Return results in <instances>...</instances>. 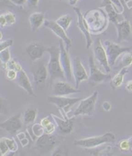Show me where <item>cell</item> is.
<instances>
[{
    "mask_svg": "<svg viewBox=\"0 0 132 156\" xmlns=\"http://www.w3.org/2000/svg\"><path fill=\"white\" fill-rule=\"evenodd\" d=\"M108 15L101 9L89 10L84 15L90 32L99 34L105 30L108 24Z\"/></svg>",
    "mask_w": 132,
    "mask_h": 156,
    "instance_id": "6da1fadb",
    "label": "cell"
},
{
    "mask_svg": "<svg viewBox=\"0 0 132 156\" xmlns=\"http://www.w3.org/2000/svg\"><path fill=\"white\" fill-rule=\"evenodd\" d=\"M46 51L49 54V61L47 65V69L50 79L52 80L56 79H66L60 61L59 46H50L46 49Z\"/></svg>",
    "mask_w": 132,
    "mask_h": 156,
    "instance_id": "7a4b0ae2",
    "label": "cell"
},
{
    "mask_svg": "<svg viewBox=\"0 0 132 156\" xmlns=\"http://www.w3.org/2000/svg\"><path fill=\"white\" fill-rule=\"evenodd\" d=\"M116 141L115 134L112 133H106L103 135L87 137L81 140H75L74 145L85 148H94L106 143H113Z\"/></svg>",
    "mask_w": 132,
    "mask_h": 156,
    "instance_id": "3957f363",
    "label": "cell"
},
{
    "mask_svg": "<svg viewBox=\"0 0 132 156\" xmlns=\"http://www.w3.org/2000/svg\"><path fill=\"white\" fill-rule=\"evenodd\" d=\"M81 98H69L66 97V96H49L47 97L48 102L55 105L59 112H61L63 118L68 117V113L70 111L71 108L75 104L82 100Z\"/></svg>",
    "mask_w": 132,
    "mask_h": 156,
    "instance_id": "277c9868",
    "label": "cell"
},
{
    "mask_svg": "<svg viewBox=\"0 0 132 156\" xmlns=\"http://www.w3.org/2000/svg\"><path fill=\"white\" fill-rule=\"evenodd\" d=\"M98 91H94L90 97L82 99L77 109L73 112L70 118L77 116H91L95 111V104L98 98Z\"/></svg>",
    "mask_w": 132,
    "mask_h": 156,
    "instance_id": "5b68a950",
    "label": "cell"
},
{
    "mask_svg": "<svg viewBox=\"0 0 132 156\" xmlns=\"http://www.w3.org/2000/svg\"><path fill=\"white\" fill-rule=\"evenodd\" d=\"M105 50L107 54L108 59L110 66H115L117 59L121 56L123 53L131 51V47L121 46L119 44L113 43L110 41H105L104 42Z\"/></svg>",
    "mask_w": 132,
    "mask_h": 156,
    "instance_id": "8992f818",
    "label": "cell"
},
{
    "mask_svg": "<svg viewBox=\"0 0 132 156\" xmlns=\"http://www.w3.org/2000/svg\"><path fill=\"white\" fill-rule=\"evenodd\" d=\"M88 64L90 67V75L88 82L90 85L95 86L102 82L110 81L112 79L111 75L108 73H103L96 66L94 60L92 56L89 57Z\"/></svg>",
    "mask_w": 132,
    "mask_h": 156,
    "instance_id": "52a82bcc",
    "label": "cell"
},
{
    "mask_svg": "<svg viewBox=\"0 0 132 156\" xmlns=\"http://www.w3.org/2000/svg\"><path fill=\"white\" fill-rule=\"evenodd\" d=\"M94 55L95 61L103 68L106 73H108L111 71V66L108 62L107 54L105 48L99 38H96L93 42Z\"/></svg>",
    "mask_w": 132,
    "mask_h": 156,
    "instance_id": "ba28073f",
    "label": "cell"
},
{
    "mask_svg": "<svg viewBox=\"0 0 132 156\" xmlns=\"http://www.w3.org/2000/svg\"><path fill=\"white\" fill-rule=\"evenodd\" d=\"M59 46L60 48V61H61L65 78L68 82H71L72 80L73 77L72 63L71 62L68 50L66 48L63 41L61 39L59 41Z\"/></svg>",
    "mask_w": 132,
    "mask_h": 156,
    "instance_id": "9c48e42d",
    "label": "cell"
},
{
    "mask_svg": "<svg viewBox=\"0 0 132 156\" xmlns=\"http://www.w3.org/2000/svg\"><path fill=\"white\" fill-rule=\"evenodd\" d=\"M43 25L45 28L50 30L53 34L60 38V39L63 41L66 48L68 51L72 46V41L68 37L64 30L61 27H60L56 21L53 20H45Z\"/></svg>",
    "mask_w": 132,
    "mask_h": 156,
    "instance_id": "30bf717a",
    "label": "cell"
},
{
    "mask_svg": "<svg viewBox=\"0 0 132 156\" xmlns=\"http://www.w3.org/2000/svg\"><path fill=\"white\" fill-rule=\"evenodd\" d=\"M72 73L75 80V87L77 89L82 82L88 80L89 76L79 57H75L73 60Z\"/></svg>",
    "mask_w": 132,
    "mask_h": 156,
    "instance_id": "8fae6325",
    "label": "cell"
},
{
    "mask_svg": "<svg viewBox=\"0 0 132 156\" xmlns=\"http://www.w3.org/2000/svg\"><path fill=\"white\" fill-rule=\"evenodd\" d=\"M23 118L21 114L14 115L1 123L0 127L10 134H16L23 127Z\"/></svg>",
    "mask_w": 132,
    "mask_h": 156,
    "instance_id": "7c38bea8",
    "label": "cell"
},
{
    "mask_svg": "<svg viewBox=\"0 0 132 156\" xmlns=\"http://www.w3.org/2000/svg\"><path fill=\"white\" fill-rule=\"evenodd\" d=\"M73 9L77 17V27L79 28L82 34L85 36L86 41V47L87 49H89L93 44V41L90 35V32L89 30L86 21L85 20V18H84V16H82L80 9L76 7H74Z\"/></svg>",
    "mask_w": 132,
    "mask_h": 156,
    "instance_id": "4fadbf2b",
    "label": "cell"
},
{
    "mask_svg": "<svg viewBox=\"0 0 132 156\" xmlns=\"http://www.w3.org/2000/svg\"><path fill=\"white\" fill-rule=\"evenodd\" d=\"M52 116L54 119V122L59 130L63 134H71L74 130V118H61L56 115L52 114Z\"/></svg>",
    "mask_w": 132,
    "mask_h": 156,
    "instance_id": "5bb4252c",
    "label": "cell"
},
{
    "mask_svg": "<svg viewBox=\"0 0 132 156\" xmlns=\"http://www.w3.org/2000/svg\"><path fill=\"white\" fill-rule=\"evenodd\" d=\"M101 7H103L110 21L115 24L124 20V17L122 14L119 13L110 0H103Z\"/></svg>",
    "mask_w": 132,
    "mask_h": 156,
    "instance_id": "9a60e30c",
    "label": "cell"
},
{
    "mask_svg": "<svg viewBox=\"0 0 132 156\" xmlns=\"http://www.w3.org/2000/svg\"><path fill=\"white\" fill-rule=\"evenodd\" d=\"M80 92L79 90L72 86L68 82L59 81L53 87V95L55 96H67Z\"/></svg>",
    "mask_w": 132,
    "mask_h": 156,
    "instance_id": "2e32d148",
    "label": "cell"
},
{
    "mask_svg": "<svg viewBox=\"0 0 132 156\" xmlns=\"http://www.w3.org/2000/svg\"><path fill=\"white\" fill-rule=\"evenodd\" d=\"M58 143L57 137L52 134H44L36 140V147L45 151H51Z\"/></svg>",
    "mask_w": 132,
    "mask_h": 156,
    "instance_id": "e0dca14e",
    "label": "cell"
},
{
    "mask_svg": "<svg viewBox=\"0 0 132 156\" xmlns=\"http://www.w3.org/2000/svg\"><path fill=\"white\" fill-rule=\"evenodd\" d=\"M117 32V41L121 43L127 41L131 35V26L128 20H124L115 24Z\"/></svg>",
    "mask_w": 132,
    "mask_h": 156,
    "instance_id": "ac0fdd59",
    "label": "cell"
},
{
    "mask_svg": "<svg viewBox=\"0 0 132 156\" xmlns=\"http://www.w3.org/2000/svg\"><path fill=\"white\" fill-rule=\"evenodd\" d=\"M16 80L18 86L23 90H25L29 95H31L32 97H36V94L34 92L32 83L30 81L26 72L23 69L18 72V75H17Z\"/></svg>",
    "mask_w": 132,
    "mask_h": 156,
    "instance_id": "d6986e66",
    "label": "cell"
},
{
    "mask_svg": "<svg viewBox=\"0 0 132 156\" xmlns=\"http://www.w3.org/2000/svg\"><path fill=\"white\" fill-rule=\"evenodd\" d=\"M46 50L43 46L37 43H32L26 48V51L32 62L36 61L43 57Z\"/></svg>",
    "mask_w": 132,
    "mask_h": 156,
    "instance_id": "ffe728a7",
    "label": "cell"
},
{
    "mask_svg": "<svg viewBox=\"0 0 132 156\" xmlns=\"http://www.w3.org/2000/svg\"><path fill=\"white\" fill-rule=\"evenodd\" d=\"M31 31L34 32L44 25L45 21V14L43 12H34L30 15L28 17Z\"/></svg>",
    "mask_w": 132,
    "mask_h": 156,
    "instance_id": "44dd1931",
    "label": "cell"
},
{
    "mask_svg": "<svg viewBox=\"0 0 132 156\" xmlns=\"http://www.w3.org/2000/svg\"><path fill=\"white\" fill-rule=\"evenodd\" d=\"M32 73L34 81L38 84L44 83L47 79L48 75H49L47 66H46L45 64L39 66L36 69H35L33 71Z\"/></svg>",
    "mask_w": 132,
    "mask_h": 156,
    "instance_id": "7402d4cb",
    "label": "cell"
},
{
    "mask_svg": "<svg viewBox=\"0 0 132 156\" xmlns=\"http://www.w3.org/2000/svg\"><path fill=\"white\" fill-rule=\"evenodd\" d=\"M128 72V68H123L121 69L117 75L113 76V79L110 80V86L112 89H116L121 86L124 79V76Z\"/></svg>",
    "mask_w": 132,
    "mask_h": 156,
    "instance_id": "603a6c76",
    "label": "cell"
},
{
    "mask_svg": "<svg viewBox=\"0 0 132 156\" xmlns=\"http://www.w3.org/2000/svg\"><path fill=\"white\" fill-rule=\"evenodd\" d=\"M38 109L34 107H29L25 110L23 115V121L26 124L33 123L37 118Z\"/></svg>",
    "mask_w": 132,
    "mask_h": 156,
    "instance_id": "cb8c5ba5",
    "label": "cell"
},
{
    "mask_svg": "<svg viewBox=\"0 0 132 156\" xmlns=\"http://www.w3.org/2000/svg\"><path fill=\"white\" fill-rule=\"evenodd\" d=\"M32 133V134H30L31 138L33 141H35L36 139L39 138V137L43 136L45 133V129L41 123H35L33 124L32 126L31 131H28V133Z\"/></svg>",
    "mask_w": 132,
    "mask_h": 156,
    "instance_id": "d4e9b609",
    "label": "cell"
},
{
    "mask_svg": "<svg viewBox=\"0 0 132 156\" xmlns=\"http://www.w3.org/2000/svg\"><path fill=\"white\" fill-rule=\"evenodd\" d=\"M132 64V53L129 52H126L121 55V58L120 59L119 62L117 65V68H129Z\"/></svg>",
    "mask_w": 132,
    "mask_h": 156,
    "instance_id": "484cf974",
    "label": "cell"
},
{
    "mask_svg": "<svg viewBox=\"0 0 132 156\" xmlns=\"http://www.w3.org/2000/svg\"><path fill=\"white\" fill-rule=\"evenodd\" d=\"M72 20V17L70 16L69 14H67L59 17L56 21L60 27H61L65 31H67L68 29Z\"/></svg>",
    "mask_w": 132,
    "mask_h": 156,
    "instance_id": "4316f807",
    "label": "cell"
},
{
    "mask_svg": "<svg viewBox=\"0 0 132 156\" xmlns=\"http://www.w3.org/2000/svg\"><path fill=\"white\" fill-rule=\"evenodd\" d=\"M119 147L122 152L132 151V136L129 139L123 140L120 141Z\"/></svg>",
    "mask_w": 132,
    "mask_h": 156,
    "instance_id": "83f0119b",
    "label": "cell"
},
{
    "mask_svg": "<svg viewBox=\"0 0 132 156\" xmlns=\"http://www.w3.org/2000/svg\"><path fill=\"white\" fill-rule=\"evenodd\" d=\"M6 145H7L9 151L11 153H14L17 152V150H18V145L16 141V140L14 138H9V137H2V138Z\"/></svg>",
    "mask_w": 132,
    "mask_h": 156,
    "instance_id": "f1b7e54d",
    "label": "cell"
},
{
    "mask_svg": "<svg viewBox=\"0 0 132 156\" xmlns=\"http://www.w3.org/2000/svg\"><path fill=\"white\" fill-rule=\"evenodd\" d=\"M0 60H1V63L4 64H7L10 61L11 56L9 48L0 51Z\"/></svg>",
    "mask_w": 132,
    "mask_h": 156,
    "instance_id": "f546056e",
    "label": "cell"
},
{
    "mask_svg": "<svg viewBox=\"0 0 132 156\" xmlns=\"http://www.w3.org/2000/svg\"><path fill=\"white\" fill-rule=\"evenodd\" d=\"M4 16L6 23H7V26L13 25L16 21V18L15 15L11 12H7L4 14H2Z\"/></svg>",
    "mask_w": 132,
    "mask_h": 156,
    "instance_id": "4dcf8cb0",
    "label": "cell"
},
{
    "mask_svg": "<svg viewBox=\"0 0 132 156\" xmlns=\"http://www.w3.org/2000/svg\"><path fill=\"white\" fill-rule=\"evenodd\" d=\"M7 69H14L17 72H20L23 70L21 64H20L15 60H10V61L6 64Z\"/></svg>",
    "mask_w": 132,
    "mask_h": 156,
    "instance_id": "1f68e13d",
    "label": "cell"
},
{
    "mask_svg": "<svg viewBox=\"0 0 132 156\" xmlns=\"http://www.w3.org/2000/svg\"><path fill=\"white\" fill-rule=\"evenodd\" d=\"M17 75H18V72L14 70V69H7L6 70L5 76L7 79L9 80H16Z\"/></svg>",
    "mask_w": 132,
    "mask_h": 156,
    "instance_id": "d6a6232c",
    "label": "cell"
},
{
    "mask_svg": "<svg viewBox=\"0 0 132 156\" xmlns=\"http://www.w3.org/2000/svg\"><path fill=\"white\" fill-rule=\"evenodd\" d=\"M9 152H10V151L7 145H6L5 141L1 138V140H0V154H1V155H5Z\"/></svg>",
    "mask_w": 132,
    "mask_h": 156,
    "instance_id": "836d02e7",
    "label": "cell"
},
{
    "mask_svg": "<svg viewBox=\"0 0 132 156\" xmlns=\"http://www.w3.org/2000/svg\"><path fill=\"white\" fill-rule=\"evenodd\" d=\"M119 13L122 14L124 11V7L121 2V0H110Z\"/></svg>",
    "mask_w": 132,
    "mask_h": 156,
    "instance_id": "e575fe53",
    "label": "cell"
},
{
    "mask_svg": "<svg viewBox=\"0 0 132 156\" xmlns=\"http://www.w3.org/2000/svg\"><path fill=\"white\" fill-rule=\"evenodd\" d=\"M14 41L13 39H7L5 41H2L1 43H0V49L2 50H3L6 48H9L10 46L13 44Z\"/></svg>",
    "mask_w": 132,
    "mask_h": 156,
    "instance_id": "d590c367",
    "label": "cell"
},
{
    "mask_svg": "<svg viewBox=\"0 0 132 156\" xmlns=\"http://www.w3.org/2000/svg\"><path fill=\"white\" fill-rule=\"evenodd\" d=\"M56 123H52L50 125L47 126V127H45V133L47 134H52L53 133H54L56 129Z\"/></svg>",
    "mask_w": 132,
    "mask_h": 156,
    "instance_id": "8d00e7d4",
    "label": "cell"
},
{
    "mask_svg": "<svg viewBox=\"0 0 132 156\" xmlns=\"http://www.w3.org/2000/svg\"><path fill=\"white\" fill-rule=\"evenodd\" d=\"M9 1L17 7H22L25 4L27 3V0H9Z\"/></svg>",
    "mask_w": 132,
    "mask_h": 156,
    "instance_id": "74e56055",
    "label": "cell"
},
{
    "mask_svg": "<svg viewBox=\"0 0 132 156\" xmlns=\"http://www.w3.org/2000/svg\"><path fill=\"white\" fill-rule=\"evenodd\" d=\"M39 0H27V5L30 7H37Z\"/></svg>",
    "mask_w": 132,
    "mask_h": 156,
    "instance_id": "f35d334b",
    "label": "cell"
},
{
    "mask_svg": "<svg viewBox=\"0 0 132 156\" xmlns=\"http://www.w3.org/2000/svg\"><path fill=\"white\" fill-rule=\"evenodd\" d=\"M103 108L105 111L108 112L110 111L112 106L109 102H108V101H105V102L103 104Z\"/></svg>",
    "mask_w": 132,
    "mask_h": 156,
    "instance_id": "ab89813d",
    "label": "cell"
},
{
    "mask_svg": "<svg viewBox=\"0 0 132 156\" xmlns=\"http://www.w3.org/2000/svg\"><path fill=\"white\" fill-rule=\"evenodd\" d=\"M125 87L128 91L132 93V80H130L127 82V84L125 86Z\"/></svg>",
    "mask_w": 132,
    "mask_h": 156,
    "instance_id": "60d3db41",
    "label": "cell"
},
{
    "mask_svg": "<svg viewBox=\"0 0 132 156\" xmlns=\"http://www.w3.org/2000/svg\"><path fill=\"white\" fill-rule=\"evenodd\" d=\"M0 25H1L2 28H3L7 26V23H6L5 19L4 16H3V14H2L1 16H0Z\"/></svg>",
    "mask_w": 132,
    "mask_h": 156,
    "instance_id": "b9f144b4",
    "label": "cell"
},
{
    "mask_svg": "<svg viewBox=\"0 0 132 156\" xmlns=\"http://www.w3.org/2000/svg\"><path fill=\"white\" fill-rule=\"evenodd\" d=\"M20 143H21V145H22L23 147H25L28 145V144L29 143L28 139L27 138V137H24V138H23L22 140H20Z\"/></svg>",
    "mask_w": 132,
    "mask_h": 156,
    "instance_id": "7bdbcfd3",
    "label": "cell"
},
{
    "mask_svg": "<svg viewBox=\"0 0 132 156\" xmlns=\"http://www.w3.org/2000/svg\"><path fill=\"white\" fill-rule=\"evenodd\" d=\"M78 1H79V0H68V2L71 6H74Z\"/></svg>",
    "mask_w": 132,
    "mask_h": 156,
    "instance_id": "ee69618b",
    "label": "cell"
},
{
    "mask_svg": "<svg viewBox=\"0 0 132 156\" xmlns=\"http://www.w3.org/2000/svg\"><path fill=\"white\" fill-rule=\"evenodd\" d=\"M0 34H1V38H0V39H1V41L2 40V37H3V35H2V32H1V33H0Z\"/></svg>",
    "mask_w": 132,
    "mask_h": 156,
    "instance_id": "f6af8a7d",
    "label": "cell"
},
{
    "mask_svg": "<svg viewBox=\"0 0 132 156\" xmlns=\"http://www.w3.org/2000/svg\"><path fill=\"white\" fill-rule=\"evenodd\" d=\"M65 1H68V0H65Z\"/></svg>",
    "mask_w": 132,
    "mask_h": 156,
    "instance_id": "bcb514c9",
    "label": "cell"
}]
</instances>
